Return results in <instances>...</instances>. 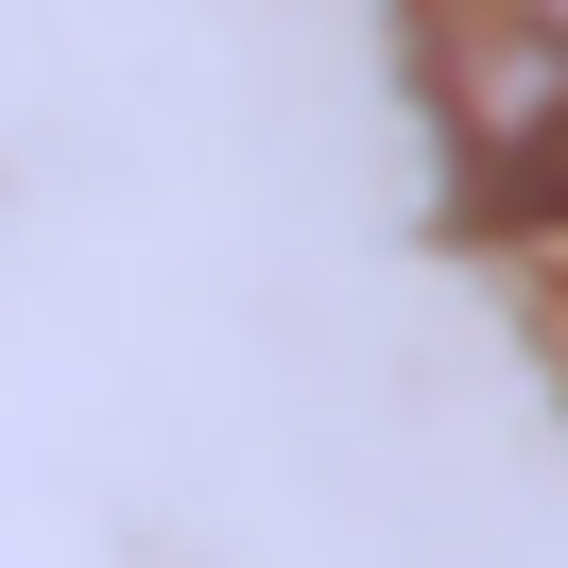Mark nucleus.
<instances>
[{"label":"nucleus","mask_w":568,"mask_h":568,"mask_svg":"<svg viewBox=\"0 0 568 568\" xmlns=\"http://www.w3.org/2000/svg\"><path fill=\"white\" fill-rule=\"evenodd\" d=\"M414 18V87L430 139H448V190L483 224L568 207V0H396Z\"/></svg>","instance_id":"nucleus-1"}]
</instances>
